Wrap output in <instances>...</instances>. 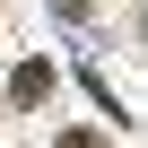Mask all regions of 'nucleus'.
I'll use <instances>...</instances> for the list:
<instances>
[{
  "mask_svg": "<svg viewBox=\"0 0 148 148\" xmlns=\"http://www.w3.org/2000/svg\"><path fill=\"white\" fill-rule=\"evenodd\" d=\"M52 9H61V18H87V0H52Z\"/></svg>",
  "mask_w": 148,
  "mask_h": 148,
  "instance_id": "obj_3",
  "label": "nucleus"
},
{
  "mask_svg": "<svg viewBox=\"0 0 148 148\" xmlns=\"http://www.w3.org/2000/svg\"><path fill=\"white\" fill-rule=\"evenodd\" d=\"M61 148H113L105 131H61Z\"/></svg>",
  "mask_w": 148,
  "mask_h": 148,
  "instance_id": "obj_2",
  "label": "nucleus"
},
{
  "mask_svg": "<svg viewBox=\"0 0 148 148\" xmlns=\"http://www.w3.org/2000/svg\"><path fill=\"white\" fill-rule=\"evenodd\" d=\"M44 96H52V61H18V79H9V105H18V113H35Z\"/></svg>",
  "mask_w": 148,
  "mask_h": 148,
  "instance_id": "obj_1",
  "label": "nucleus"
}]
</instances>
